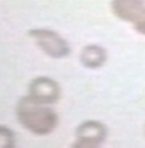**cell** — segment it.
Returning <instances> with one entry per match:
<instances>
[{
	"label": "cell",
	"instance_id": "obj_3",
	"mask_svg": "<svg viewBox=\"0 0 145 148\" xmlns=\"http://www.w3.org/2000/svg\"><path fill=\"white\" fill-rule=\"evenodd\" d=\"M30 98L34 101H39L43 104H49L57 99L59 88L52 80L47 78H36L30 86Z\"/></svg>",
	"mask_w": 145,
	"mask_h": 148
},
{
	"label": "cell",
	"instance_id": "obj_4",
	"mask_svg": "<svg viewBox=\"0 0 145 148\" xmlns=\"http://www.w3.org/2000/svg\"><path fill=\"white\" fill-rule=\"evenodd\" d=\"M113 8L118 16L129 21H137L144 15V3L142 0H114Z\"/></svg>",
	"mask_w": 145,
	"mask_h": 148
},
{
	"label": "cell",
	"instance_id": "obj_2",
	"mask_svg": "<svg viewBox=\"0 0 145 148\" xmlns=\"http://www.w3.org/2000/svg\"><path fill=\"white\" fill-rule=\"evenodd\" d=\"M30 34L36 39V42L39 44V47L43 49L46 54H49V56L65 57V56H69V52H70L69 44L62 39V38H59L56 33H52V31L33 29Z\"/></svg>",
	"mask_w": 145,
	"mask_h": 148
},
{
	"label": "cell",
	"instance_id": "obj_7",
	"mask_svg": "<svg viewBox=\"0 0 145 148\" xmlns=\"http://www.w3.org/2000/svg\"><path fill=\"white\" fill-rule=\"evenodd\" d=\"M135 29L140 31V33H145V12H144V15L135 21Z\"/></svg>",
	"mask_w": 145,
	"mask_h": 148
},
{
	"label": "cell",
	"instance_id": "obj_6",
	"mask_svg": "<svg viewBox=\"0 0 145 148\" xmlns=\"http://www.w3.org/2000/svg\"><path fill=\"white\" fill-rule=\"evenodd\" d=\"M15 147V137L13 134L5 129L0 127V148H13Z\"/></svg>",
	"mask_w": 145,
	"mask_h": 148
},
{
	"label": "cell",
	"instance_id": "obj_8",
	"mask_svg": "<svg viewBox=\"0 0 145 148\" xmlns=\"http://www.w3.org/2000/svg\"><path fill=\"white\" fill-rule=\"evenodd\" d=\"M74 148H96V147H95L93 143H87V142H82V140H80Z\"/></svg>",
	"mask_w": 145,
	"mask_h": 148
},
{
	"label": "cell",
	"instance_id": "obj_1",
	"mask_svg": "<svg viewBox=\"0 0 145 148\" xmlns=\"http://www.w3.org/2000/svg\"><path fill=\"white\" fill-rule=\"evenodd\" d=\"M18 117L25 127L34 134H49L57 124V116L43 103L31 99L30 96L18 106Z\"/></svg>",
	"mask_w": 145,
	"mask_h": 148
},
{
	"label": "cell",
	"instance_id": "obj_5",
	"mask_svg": "<svg viewBox=\"0 0 145 148\" xmlns=\"http://www.w3.org/2000/svg\"><path fill=\"white\" fill-rule=\"evenodd\" d=\"M104 51L101 47H96V46H91V47H87L82 54V62H83L87 67H100L104 62Z\"/></svg>",
	"mask_w": 145,
	"mask_h": 148
}]
</instances>
